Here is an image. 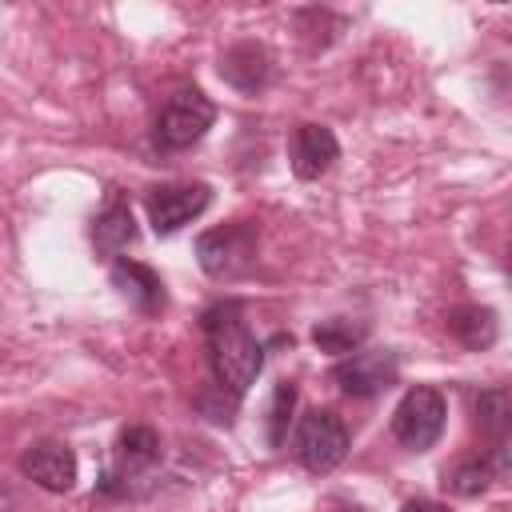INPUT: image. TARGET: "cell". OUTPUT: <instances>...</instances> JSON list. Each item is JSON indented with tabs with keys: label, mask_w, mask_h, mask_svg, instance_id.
<instances>
[{
	"label": "cell",
	"mask_w": 512,
	"mask_h": 512,
	"mask_svg": "<svg viewBox=\"0 0 512 512\" xmlns=\"http://www.w3.org/2000/svg\"><path fill=\"white\" fill-rule=\"evenodd\" d=\"M344 456H348V428H344V420H340L336 412H328V408L304 412V420H300V428H296V460H300L308 472L324 476V472H332Z\"/></svg>",
	"instance_id": "5"
},
{
	"label": "cell",
	"mask_w": 512,
	"mask_h": 512,
	"mask_svg": "<svg viewBox=\"0 0 512 512\" xmlns=\"http://www.w3.org/2000/svg\"><path fill=\"white\" fill-rule=\"evenodd\" d=\"M288 156H292V172H296L300 180H320V176L336 164L340 144H336V136H332L324 124H300V128L292 132Z\"/></svg>",
	"instance_id": "10"
},
{
	"label": "cell",
	"mask_w": 512,
	"mask_h": 512,
	"mask_svg": "<svg viewBox=\"0 0 512 512\" xmlns=\"http://www.w3.org/2000/svg\"><path fill=\"white\" fill-rule=\"evenodd\" d=\"M212 120H216V104L200 88H180L160 108L152 140H156L160 152H184V148H192L212 128Z\"/></svg>",
	"instance_id": "3"
},
{
	"label": "cell",
	"mask_w": 512,
	"mask_h": 512,
	"mask_svg": "<svg viewBox=\"0 0 512 512\" xmlns=\"http://www.w3.org/2000/svg\"><path fill=\"white\" fill-rule=\"evenodd\" d=\"M332 512H360V508H352V504H340V508H332Z\"/></svg>",
	"instance_id": "20"
},
{
	"label": "cell",
	"mask_w": 512,
	"mask_h": 512,
	"mask_svg": "<svg viewBox=\"0 0 512 512\" xmlns=\"http://www.w3.org/2000/svg\"><path fill=\"white\" fill-rule=\"evenodd\" d=\"M476 424H480V432H484L496 448H504V432H508V424H512L508 388H488V392L476 396Z\"/></svg>",
	"instance_id": "16"
},
{
	"label": "cell",
	"mask_w": 512,
	"mask_h": 512,
	"mask_svg": "<svg viewBox=\"0 0 512 512\" xmlns=\"http://www.w3.org/2000/svg\"><path fill=\"white\" fill-rule=\"evenodd\" d=\"M448 332H452L468 352H484V348L496 344L500 320H496V312L484 308V304H460V308L448 312Z\"/></svg>",
	"instance_id": "13"
},
{
	"label": "cell",
	"mask_w": 512,
	"mask_h": 512,
	"mask_svg": "<svg viewBox=\"0 0 512 512\" xmlns=\"http://www.w3.org/2000/svg\"><path fill=\"white\" fill-rule=\"evenodd\" d=\"M112 284L140 308V312H160L164 308V284L148 264L136 260H116L112 264Z\"/></svg>",
	"instance_id": "12"
},
{
	"label": "cell",
	"mask_w": 512,
	"mask_h": 512,
	"mask_svg": "<svg viewBox=\"0 0 512 512\" xmlns=\"http://www.w3.org/2000/svg\"><path fill=\"white\" fill-rule=\"evenodd\" d=\"M444 420H448V404L436 388L428 384H416L404 392V400L396 404L392 412V436L408 448V452H428L440 432H444Z\"/></svg>",
	"instance_id": "4"
},
{
	"label": "cell",
	"mask_w": 512,
	"mask_h": 512,
	"mask_svg": "<svg viewBox=\"0 0 512 512\" xmlns=\"http://www.w3.org/2000/svg\"><path fill=\"white\" fill-rule=\"evenodd\" d=\"M256 240H260V228L252 220L220 224V228H212L196 240L200 268L212 280H236L256 264Z\"/></svg>",
	"instance_id": "2"
},
{
	"label": "cell",
	"mask_w": 512,
	"mask_h": 512,
	"mask_svg": "<svg viewBox=\"0 0 512 512\" xmlns=\"http://www.w3.org/2000/svg\"><path fill=\"white\" fill-rule=\"evenodd\" d=\"M20 472L44 492H68L76 484V452L60 440H36L20 456Z\"/></svg>",
	"instance_id": "9"
},
{
	"label": "cell",
	"mask_w": 512,
	"mask_h": 512,
	"mask_svg": "<svg viewBox=\"0 0 512 512\" xmlns=\"http://www.w3.org/2000/svg\"><path fill=\"white\" fill-rule=\"evenodd\" d=\"M292 408H296V384L292 380H280L272 388V400H268V444L272 448H284L288 424H292Z\"/></svg>",
	"instance_id": "18"
},
{
	"label": "cell",
	"mask_w": 512,
	"mask_h": 512,
	"mask_svg": "<svg viewBox=\"0 0 512 512\" xmlns=\"http://www.w3.org/2000/svg\"><path fill=\"white\" fill-rule=\"evenodd\" d=\"M204 340H208V360H212V372H216V384L240 400L260 368H264V348L260 340L252 336L248 320H244V308L236 300H220L204 312Z\"/></svg>",
	"instance_id": "1"
},
{
	"label": "cell",
	"mask_w": 512,
	"mask_h": 512,
	"mask_svg": "<svg viewBox=\"0 0 512 512\" xmlns=\"http://www.w3.org/2000/svg\"><path fill=\"white\" fill-rule=\"evenodd\" d=\"M396 376H400V360H396V352H388V348L348 352V356L332 368V380L340 384V392L360 396V400L380 396L384 388L396 384Z\"/></svg>",
	"instance_id": "7"
},
{
	"label": "cell",
	"mask_w": 512,
	"mask_h": 512,
	"mask_svg": "<svg viewBox=\"0 0 512 512\" xmlns=\"http://www.w3.org/2000/svg\"><path fill=\"white\" fill-rule=\"evenodd\" d=\"M364 336H368V324L348 320V316H332V320H320V324L312 328V344H316L320 352H332V356L356 352Z\"/></svg>",
	"instance_id": "15"
},
{
	"label": "cell",
	"mask_w": 512,
	"mask_h": 512,
	"mask_svg": "<svg viewBox=\"0 0 512 512\" xmlns=\"http://www.w3.org/2000/svg\"><path fill=\"white\" fill-rule=\"evenodd\" d=\"M220 76H224L232 88H240V92H256V88H264L268 76H272V56H268L264 44L240 40V44H232V48L220 56Z\"/></svg>",
	"instance_id": "11"
},
{
	"label": "cell",
	"mask_w": 512,
	"mask_h": 512,
	"mask_svg": "<svg viewBox=\"0 0 512 512\" xmlns=\"http://www.w3.org/2000/svg\"><path fill=\"white\" fill-rule=\"evenodd\" d=\"M492 472H496L492 460H480V456H472V460H456L452 468H444V488L456 492V496H480V492L488 488Z\"/></svg>",
	"instance_id": "17"
},
{
	"label": "cell",
	"mask_w": 512,
	"mask_h": 512,
	"mask_svg": "<svg viewBox=\"0 0 512 512\" xmlns=\"http://www.w3.org/2000/svg\"><path fill=\"white\" fill-rule=\"evenodd\" d=\"M400 512H448L444 504H436V500H408Z\"/></svg>",
	"instance_id": "19"
},
{
	"label": "cell",
	"mask_w": 512,
	"mask_h": 512,
	"mask_svg": "<svg viewBox=\"0 0 512 512\" xmlns=\"http://www.w3.org/2000/svg\"><path fill=\"white\" fill-rule=\"evenodd\" d=\"M164 456V444L156 436V428L148 424H132L116 436V448H112V468L104 476V492H128V480L152 472Z\"/></svg>",
	"instance_id": "6"
},
{
	"label": "cell",
	"mask_w": 512,
	"mask_h": 512,
	"mask_svg": "<svg viewBox=\"0 0 512 512\" xmlns=\"http://www.w3.org/2000/svg\"><path fill=\"white\" fill-rule=\"evenodd\" d=\"M212 200V188L208 184H160L144 196V208H148V220L160 236H172L176 228H184L188 220H196Z\"/></svg>",
	"instance_id": "8"
},
{
	"label": "cell",
	"mask_w": 512,
	"mask_h": 512,
	"mask_svg": "<svg viewBox=\"0 0 512 512\" xmlns=\"http://www.w3.org/2000/svg\"><path fill=\"white\" fill-rule=\"evenodd\" d=\"M136 240V220H132V208L128 204H108L96 224H92V244L104 252V256H116L120 248H128Z\"/></svg>",
	"instance_id": "14"
}]
</instances>
